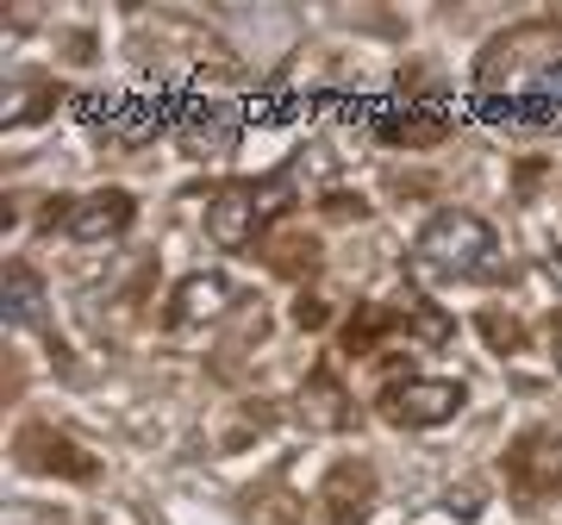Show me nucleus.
<instances>
[{"label":"nucleus","instance_id":"nucleus-13","mask_svg":"<svg viewBox=\"0 0 562 525\" xmlns=\"http://www.w3.org/2000/svg\"><path fill=\"white\" fill-rule=\"evenodd\" d=\"M57 101H63L57 81L13 76V81H7V101H0V113H7V125H32V120H44V113H57Z\"/></svg>","mask_w":562,"mask_h":525},{"label":"nucleus","instance_id":"nucleus-7","mask_svg":"<svg viewBox=\"0 0 562 525\" xmlns=\"http://www.w3.org/2000/svg\"><path fill=\"white\" fill-rule=\"evenodd\" d=\"M350 120H362L375 138L387 144H438L450 132V113L438 101H413V94H387V101H369V107H350Z\"/></svg>","mask_w":562,"mask_h":525},{"label":"nucleus","instance_id":"nucleus-5","mask_svg":"<svg viewBox=\"0 0 562 525\" xmlns=\"http://www.w3.org/2000/svg\"><path fill=\"white\" fill-rule=\"evenodd\" d=\"M138 220V201L125 188H94V194H76L69 206H50V220L69 244H106V238H125Z\"/></svg>","mask_w":562,"mask_h":525},{"label":"nucleus","instance_id":"nucleus-17","mask_svg":"<svg viewBox=\"0 0 562 525\" xmlns=\"http://www.w3.org/2000/svg\"><path fill=\"white\" fill-rule=\"evenodd\" d=\"M557 369H562V320H557Z\"/></svg>","mask_w":562,"mask_h":525},{"label":"nucleus","instance_id":"nucleus-4","mask_svg":"<svg viewBox=\"0 0 562 525\" xmlns=\"http://www.w3.org/2000/svg\"><path fill=\"white\" fill-rule=\"evenodd\" d=\"M501 469H506V488H513L525 506L550 501V494L562 488V432L557 425H531V432H519V438L506 445Z\"/></svg>","mask_w":562,"mask_h":525},{"label":"nucleus","instance_id":"nucleus-8","mask_svg":"<svg viewBox=\"0 0 562 525\" xmlns=\"http://www.w3.org/2000/svg\"><path fill=\"white\" fill-rule=\"evenodd\" d=\"M232 313V282L220 269H194L169 288V306H162V325L169 332H194V325H213Z\"/></svg>","mask_w":562,"mask_h":525},{"label":"nucleus","instance_id":"nucleus-11","mask_svg":"<svg viewBox=\"0 0 562 525\" xmlns=\"http://www.w3.org/2000/svg\"><path fill=\"white\" fill-rule=\"evenodd\" d=\"M319 501H325V520H331V525H362V520H369V501H375V469L357 463V457L338 463L331 476H325Z\"/></svg>","mask_w":562,"mask_h":525},{"label":"nucleus","instance_id":"nucleus-9","mask_svg":"<svg viewBox=\"0 0 562 525\" xmlns=\"http://www.w3.org/2000/svg\"><path fill=\"white\" fill-rule=\"evenodd\" d=\"M81 113H88V120H101L120 144H144V138H157V132H176L181 101H144V94H120V101H106V107L88 101Z\"/></svg>","mask_w":562,"mask_h":525},{"label":"nucleus","instance_id":"nucleus-3","mask_svg":"<svg viewBox=\"0 0 562 525\" xmlns=\"http://www.w3.org/2000/svg\"><path fill=\"white\" fill-rule=\"evenodd\" d=\"M469 406V388L450 382V376H387L382 394H375V413L387 425H406V432H431V425H450Z\"/></svg>","mask_w":562,"mask_h":525},{"label":"nucleus","instance_id":"nucleus-16","mask_svg":"<svg viewBox=\"0 0 562 525\" xmlns=\"http://www.w3.org/2000/svg\"><path fill=\"white\" fill-rule=\"evenodd\" d=\"M538 276L557 288V301H562V250H543V257H538Z\"/></svg>","mask_w":562,"mask_h":525},{"label":"nucleus","instance_id":"nucleus-14","mask_svg":"<svg viewBox=\"0 0 562 525\" xmlns=\"http://www.w3.org/2000/svg\"><path fill=\"white\" fill-rule=\"evenodd\" d=\"M301 406H306V420L313 425H344L350 420V406H344V388L331 369H313V382L301 388Z\"/></svg>","mask_w":562,"mask_h":525},{"label":"nucleus","instance_id":"nucleus-2","mask_svg":"<svg viewBox=\"0 0 562 525\" xmlns=\"http://www.w3.org/2000/svg\"><path fill=\"white\" fill-rule=\"evenodd\" d=\"M413 276H438V282H487L501 276V238L482 213L443 206L419 225L413 238Z\"/></svg>","mask_w":562,"mask_h":525},{"label":"nucleus","instance_id":"nucleus-10","mask_svg":"<svg viewBox=\"0 0 562 525\" xmlns=\"http://www.w3.org/2000/svg\"><path fill=\"white\" fill-rule=\"evenodd\" d=\"M20 463L44 469V476H69V482H88L94 476V457H81L76 438H63L50 425H25L20 432Z\"/></svg>","mask_w":562,"mask_h":525},{"label":"nucleus","instance_id":"nucleus-6","mask_svg":"<svg viewBox=\"0 0 562 525\" xmlns=\"http://www.w3.org/2000/svg\"><path fill=\"white\" fill-rule=\"evenodd\" d=\"M176 138L188 144V157H232L244 138V113L238 101H220V94H188L176 113Z\"/></svg>","mask_w":562,"mask_h":525},{"label":"nucleus","instance_id":"nucleus-12","mask_svg":"<svg viewBox=\"0 0 562 525\" xmlns=\"http://www.w3.org/2000/svg\"><path fill=\"white\" fill-rule=\"evenodd\" d=\"M0 313H7V325H20V332H44V276L38 269H25V262L7 269V282H0Z\"/></svg>","mask_w":562,"mask_h":525},{"label":"nucleus","instance_id":"nucleus-15","mask_svg":"<svg viewBox=\"0 0 562 525\" xmlns=\"http://www.w3.org/2000/svg\"><path fill=\"white\" fill-rule=\"evenodd\" d=\"M443 513H457V520H475L482 513V482H457L443 494Z\"/></svg>","mask_w":562,"mask_h":525},{"label":"nucleus","instance_id":"nucleus-1","mask_svg":"<svg viewBox=\"0 0 562 525\" xmlns=\"http://www.w3.org/2000/svg\"><path fill=\"white\" fill-rule=\"evenodd\" d=\"M306 150H294V157L281 163V169H269V176H250V182H225L206 194V238L220 244V250H250V244L269 232V225L288 213V206L301 201V176H306Z\"/></svg>","mask_w":562,"mask_h":525}]
</instances>
